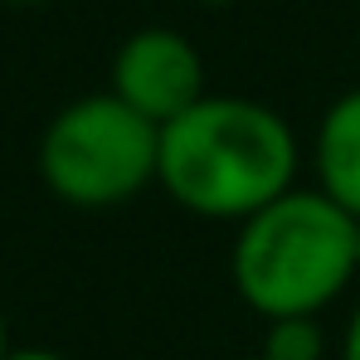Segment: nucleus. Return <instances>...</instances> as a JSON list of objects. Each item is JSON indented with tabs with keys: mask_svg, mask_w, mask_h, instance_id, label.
Segmentation results:
<instances>
[{
	"mask_svg": "<svg viewBox=\"0 0 360 360\" xmlns=\"http://www.w3.org/2000/svg\"><path fill=\"white\" fill-rule=\"evenodd\" d=\"M112 98H122L131 112L166 127L180 112H190L205 93V59L200 49L176 30H136L122 39L112 59Z\"/></svg>",
	"mask_w": 360,
	"mask_h": 360,
	"instance_id": "obj_4",
	"label": "nucleus"
},
{
	"mask_svg": "<svg viewBox=\"0 0 360 360\" xmlns=\"http://www.w3.org/2000/svg\"><path fill=\"white\" fill-rule=\"evenodd\" d=\"M258 356L268 360H326V331L316 316H278L263 326Z\"/></svg>",
	"mask_w": 360,
	"mask_h": 360,
	"instance_id": "obj_6",
	"label": "nucleus"
},
{
	"mask_svg": "<svg viewBox=\"0 0 360 360\" xmlns=\"http://www.w3.org/2000/svg\"><path fill=\"white\" fill-rule=\"evenodd\" d=\"M5 360H68V356H59V351H39V346H30V351H10Z\"/></svg>",
	"mask_w": 360,
	"mask_h": 360,
	"instance_id": "obj_8",
	"label": "nucleus"
},
{
	"mask_svg": "<svg viewBox=\"0 0 360 360\" xmlns=\"http://www.w3.org/2000/svg\"><path fill=\"white\" fill-rule=\"evenodd\" d=\"M10 356V331H5V316H0V360Z\"/></svg>",
	"mask_w": 360,
	"mask_h": 360,
	"instance_id": "obj_9",
	"label": "nucleus"
},
{
	"mask_svg": "<svg viewBox=\"0 0 360 360\" xmlns=\"http://www.w3.org/2000/svg\"><path fill=\"white\" fill-rule=\"evenodd\" d=\"M161 161V127L112 93L68 103L39 136V176L73 210H112L136 200Z\"/></svg>",
	"mask_w": 360,
	"mask_h": 360,
	"instance_id": "obj_3",
	"label": "nucleus"
},
{
	"mask_svg": "<svg viewBox=\"0 0 360 360\" xmlns=\"http://www.w3.org/2000/svg\"><path fill=\"white\" fill-rule=\"evenodd\" d=\"M229 273L263 321L316 316L356 278V219L321 190H288L239 224Z\"/></svg>",
	"mask_w": 360,
	"mask_h": 360,
	"instance_id": "obj_2",
	"label": "nucleus"
},
{
	"mask_svg": "<svg viewBox=\"0 0 360 360\" xmlns=\"http://www.w3.org/2000/svg\"><path fill=\"white\" fill-rule=\"evenodd\" d=\"M356 273H360V219H356Z\"/></svg>",
	"mask_w": 360,
	"mask_h": 360,
	"instance_id": "obj_10",
	"label": "nucleus"
},
{
	"mask_svg": "<svg viewBox=\"0 0 360 360\" xmlns=\"http://www.w3.org/2000/svg\"><path fill=\"white\" fill-rule=\"evenodd\" d=\"M248 360H268V356H248Z\"/></svg>",
	"mask_w": 360,
	"mask_h": 360,
	"instance_id": "obj_13",
	"label": "nucleus"
},
{
	"mask_svg": "<svg viewBox=\"0 0 360 360\" xmlns=\"http://www.w3.org/2000/svg\"><path fill=\"white\" fill-rule=\"evenodd\" d=\"M302 146L292 122L253 98H200L161 127L156 180L185 214L253 219L288 190H297Z\"/></svg>",
	"mask_w": 360,
	"mask_h": 360,
	"instance_id": "obj_1",
	"label": "nucleus"
},
{
	"mask_svg": "<svg viewBox=\"0 0 360 360\" xmlns=\"http://www.w3.org/2000/svg\"><path fill=\"white\" fill-rule=\"evenodd\" d=\"M200 5H234V0H200Z\"/></svg>",
	"mask_w": 360,
	"mask_h": 360,
	"instance_id": "obj_12",
	"label": "nucleus"
},
{
	"mask_svg": "<svg viewBox=\"0 0 360 360\" xmlns=\"http://www.w3.org/2000/svg\"><path fill=\"white\" fill-rule=\"evenodd\" d=\"M316 190L360 219V88L341 93L316 127Z\"/></svg>",
	"mask_w": 360,
	"mask_h": 360,
	"instance_id": "obj_5",
	"label": "nucleus"
},
{
	"mask_svg": "<svg viewBox=\"0 0 360 360\" xmlns=\"http://www.w3.org/2000/svg\"><path fill=\"white\" fill-rule=\"evenodd\" d=\"M341 360H360V307H356V316L346 321V336H341Z\"/></svg>",
	"mask_w": 360,
	"mask_h": 360,
	"instance_id": "obj_7",
	"label": "nucleus"
},
{
	"mask_svg": "<svg viewBox=\"0 0 360 360\" xmlns=\"http://www.w3.org/2000/svg\"><path fill=\"white\" fill-rule=\"evenodd\" d=\"M0 5H39V0H0Z\"/></svg>",
	"mask_w": 360,
	"mask_h": 360,
	"instance_id": "obj_11",
	"label": "nucleus"
}]
</instances>
